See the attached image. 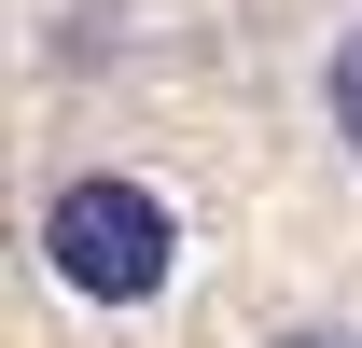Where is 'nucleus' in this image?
<instances>
[{
    "instance_id": "7ed1b4c3",
    "label": "nucleus",
    "mask_w": 362,
    "mask_h": 348,
    "mask_svg": "<svg viewBox=\"0 0 362 348\" xmlns=\"http://www.w3.org/2000/svg\"><path fill=\"white\" fill-rule=\"evenodd\" d=\"M293 348H334V335H293Z\"/></svg>"
},
{
    "instance_id": "f257e3e1",
    "label": "nucleus",
    "mask_w": 362,
    "mask_h": 348,
    "mask_svg": "<svg viewBox=\"0 0 362 348\" xmlns=\"http://www.w3.org/2000/svg\"><path fill=\"white\" fill-rule=\"evenodd\" d=\"M168 251H181L168 209H153L139 181H112V168L70 181V195L42 209V265H56L84 306H153V293H168Z\"/></svg>"
},
{
    "instance_id": "f03ea898",
    "label": "nucleus",
    "mask_w": 362,
    "mask_h": 348,
    "mask_svg": "<svg viewBox=\"0 0 362 348\" xmlns=\"http://www.w3.org/2000/svg\"><path fill=\"white\" fill-rule=\"evenodd\" d=\"M320 98H334V139H349V153H362V28H349V42H334V70H320Z\"/></svg>"
}]
</instances>
